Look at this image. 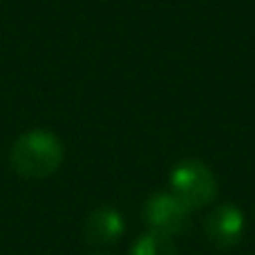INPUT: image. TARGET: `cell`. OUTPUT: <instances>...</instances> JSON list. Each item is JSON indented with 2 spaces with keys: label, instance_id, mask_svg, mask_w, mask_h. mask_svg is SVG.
<instances>
[{
  "label": "cell",
  "instance_id": "2",
  "mask_svg": "<svg viewBox=\"0 0 255 255\" xmlns=\"http://www.w3.org/2000/svg\"><path fill=\"white\" fill-rule=\"evenodd\" d=\"M170 193L190 211L204 208L217 197V179L199 159H184L170 170Z\"/></svg>",
  "mask_w": 255,
  "mask_h": 255
},
{
  "label": "cell",
  "instance_id": "4",
  "mask_svg": "<svg viewBox=\"0 0 255 255\" xmlns=\"http://www.w3.org/2000/svg\"><path fill=\"white\" fill-rule=\"evenodd\" d=\"M244 231H247V217L242 208L235 204H220L217 208H213L204 224L206 240L215 249L238 247L244 238Z\"/></svg>",
  "mask_w": 255,
  "mask_h": 255
},
{
  "label": "cell",
  "instance_id": "1",
  "mask_svg": "<svg viewBox=\"0 0 255 255\" xmlns=\"http://www.w3.org/2000/svg\"><path fill=\"white\" fill-rule=\"evenodd\" d=\"M65 145L52 130L36 128L13 141L9 150V166L25 179H45L61 168Z\"/></svg>",
  "mask_w": 255,
  "mask_h": 255
},
{
  "label": "cell",
  "instance_id": "6",
  "mask_svg": "<svg viewBox=\"0 0 255 255\" xmlns=\"http://www.w3.org/2000/svg\"><path fill=\"white\" fill-rule=\"evenodd\" d=\"M130 255H179V251L172 238L157 231H148L134 240V244L130 247Z\"/></svg>",
  "mask_w": 255,
  "mask_h": 255
},
{
  "label": "cell",
  "instance_id": "7",
  "mask_svg": "<svg viewBox=\"0 0 255 255\" xmlns=\"http://www.w3.org/2000/svg\"><path fill=\"white\" fill-rule=\"evenodd\" d=\"M94 255H101V253H94Z\"/></svg>",
  "mask_w": 255,
  "mask_h": 255
},
{
  "label": "cell",
  "instance_id": "5",
  "mask_svg": "<svg viewBox=\"0 0 255 255\" xmlns=\"http://www.w3.org/2000/svg\"><path fill=\"white\" fill-rule=\"evenodd\" d=\"M126 222L117 208L112 206H101L92 211L85 220V240L92 247H108L115 244L117 240L124 235Z\"/></svg>",
  "mask_w": 255,
  "mask_h": 255
},
{
  "label": "cell",
  "instance_id": "3",
  "mask_svg": "<svg viewBox=\"0 0 255 255\" xmlns=\"http://www.w3.org/2000/svg\"><path fill=\"white\" fill-rule=\"evenodd\" d=\"M190 208L175 197L172 193H154L143 204V222L150 231L163 233L168 238L181 235L188 229Z\"/></svg>",
  "mask_w": 255,
  "mask_h": 255
}]
</instances>
